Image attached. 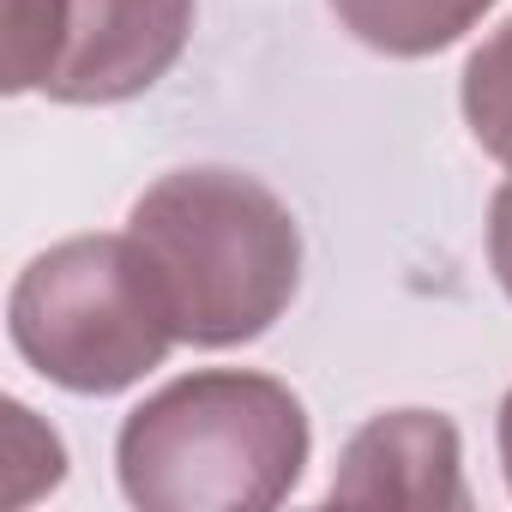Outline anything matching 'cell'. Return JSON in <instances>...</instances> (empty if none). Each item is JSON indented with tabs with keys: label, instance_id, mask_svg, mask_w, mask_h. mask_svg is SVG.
Wrapping results in <instances>:
<instances>
[{
	"label": "cell",
	"instance_id": "6da1fadb",
	"mask_svg": "<svg viewBox=\"0 0 512 512\" xmlns=\"http://www.w3.org/2000/svg\"><path fill=\"white\" fill-rule=\"evenodd\" d=\"M127 235L175 314L181 344L235 350L266 338L302 290V223L296 211L241 169H169L133 211Z\"/></svg>",
	"mask_w": 512,
	"mask_h": 512
},
{
	"label": "cell",
	"instance_id": "7a4b0ae2",
	"mask_svg": "<svg viewBox=\"0 0 512 512\" xmlns=\"http://www.w3.org/2000/svg\"><path fill=\"white\" fill-rule=\"evenodd\" d=\"M308 452L314 428L284 380L193 368L127 410L115 476L145 512H266L290 500Z\"/></svg>",
	"mask_w": 512,
	"mask_h": 512
},
{
	"label": "cell",
	"instance_id": "3957f363",
	"mask_svg": "<svg viewBox=\"0 0 512 512\" xmlns=\"http://www.w3.org/2000/svg\"><path fill=\"white\" fill-rule=\"evenodd\" d=\"M7 332L31 374L79 398H109L139 386L181 344L157 272L145 266L127 229L73 235L37 253L13 278Z\"/></svg>",
	"mask_w": 512,
	"mask_h": 512
},
{
	"label": "cell",
	"instance_id": "277c9868",
	"mask_svg": "<svg viewBox=\"0 0 512 512\" xmlns=\"http://www.w3.org/2000/svg\"><path fill=\"white\" fill-rule=\"evenodd\" d=\"M193 37V0H67L61 61L43 85L49 103H127L169 79Z\"/></svg>",
	"mask_w": 512,
	"mask_h": 512
},
{
	"label": "cell",
	"instance_id": "5b68a950",
	"mask_svg": "<svg viewBox=\"0 0 512 512\" xmlns=\"http://www.w3.org/2000/svg\"><path fill=\"white\" fill-rule=\"evenodd\" d=\"M332 506H470L464 446L440 410H380L368 416L332 470Z\"/></svg>",
	"mask_w": 512,
	"mask_h": 512
},
{
	"label": "cell",
	"instance_id": "8992f818",
	"mask_svg": "<svg viewBox=\"0 0 512 512\" xmlns=\"http://www.w3.org/2000/svg\"><path fill=\"white\" fill-rule=\"evenodd\" d=\"M488 7L494 0H332L338 25L362 49L392 55V61H422V55L452 49L458 37L482 25Z\"/></svg>",
	"mask_w": 512,
	"mask_h": 512
},
{
	"label": "cell",
	"instance_id": "52a82bcc",
	"mask_svg": "<svg viewBox=\"0 0 512 512\" xmlns=\"http://www.w3.org/2000/svg\"><path fill=\"white\" fill-rule=\"evenodd\" d=\"M458 103H464L470 139H476L500 169H512V19L494 25V31L470 49L464 79H458Z\"/></svg>",
	"mask_w": 512,
	"mask_h": 512
},
{
	"label": "cell",
	"instance_id": "ba28073f",
	"mask_svg": "<svg viewBox=\"0 0 512 512\" xmlns=\"http://www.w3.org/2000/svg\"><path fill=\"white\" fill-rule=\"evenodd\" d=\"M61 31H67V0H7V61H0L7 97L49 85L61 61Z\"/></svg>",
	"mask_w": 512,
	"mask_h": 512
},
{
	"label": "cell",
	"instance_id": "9c48e42d",
	"mask_svg": "<svg viewBox=\"0 0 512 512\" xmlns=\"http://www.w3.org/2000/svg\"><path fill=\"white\" fill-rule=\"evenodd\" d=\"M488 266H494V278L512 302V181H500L494 199H488Z\"/></svg>",
	"mask_w": 512,
	"mask_h": 512
},
{
	"label": "cell",
	"instance_id": "30bf717a",
	"mask_svg": "<svg viewBox=\"0 0 512 512\" xmlns=\"http://www.w3.org/2000/svg\"><path fill=\"white\" fill-rule=\"evenodd\" d=\"M494 440H500V470H506V488H512V392L500 398V422H494Z\"/></svg>",
	"mask_w": 512,
	"mask_h": 512
}]
</instances>
